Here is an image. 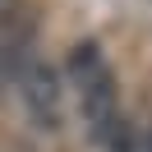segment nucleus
Listing matches in <instances>:
<instances>
[{"instance_id": "obj_2", "label": "nucleus", "mask_w": 152, "mask_h": 152, "mask_svg": "<svg viewBox=\"0 0 152 152\" xmlns=\"http://www.w3.org/2000/svg\"><path fill=\"white\" fill-rule=\"evenodd\" d=\"M23 102L42 124L60 120V88H56V74L42 60H28V69H23Z\"/></svg>"}, {"instance_id": "obj_1", "label": "nucleus", "mask_w": 152, "mask_h": 152, "mask_svg": "<svg viewBox=\"0 0 152 152\" xmlns=\"http://www.w3.org/2000/svg\"><path fill=\"white\" fill-rule=\"evenodd\" d=\"M69 74H74L88 129H92L97 138H106V129L120 120V92H115V74L102 60L97 42H78V46L69 51Z\"/></svg>"}, {"instance_id": "obj_3", "label": "nucleus", "mask_w": 152, "mask_h": 152, "mask_svg": "<svg viewBox=\"0 0 152 152\" xmlns=\"http://www.w3.org/2000/svg\"><path fill=\"white\" fill-rule=\"evenodd\" d=\"M23 10H28V0H0V28L10 23L14 14H23Z\"/></svg>"}]
</instances>
